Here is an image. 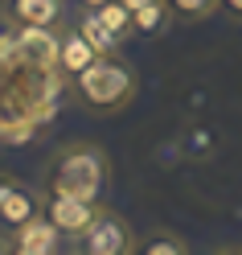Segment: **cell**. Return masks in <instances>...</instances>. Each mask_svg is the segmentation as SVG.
Here are the masks:
<instances>
[{"label": "cell", "instance_id": "19", "mask_svg": "<svg viewBox=\"0 0 242 255\" xmlns=\"http://www.w3.org/2000/svg\"><path fill=\"white\" fill-rule=\"evenodd\" d=\"M107 0H74V8H103Z\"/></svg>", "mask_w": 242, "mask_h": 255}, {"label": "cell", "instance_id": "13", "mask_svg": "<svg viewBox=\"0 0 242 255\" xmlns=\"http://www.w3.org/2000/svg\"><path fill=\"white\" fill-rule=\"evenodd\" d=\"M172 17L181 25H197V21H209L222 12V0H168Z\"/></svg>", "mask_w": 242, "mask_h": 255}, {"label": "cell", "instance_id": "6", "mask_svg": "<svg viewBox=\"0 0 242 255\" xmlns=\"http://www.w3.org/2000/svg\"><path fill=\"white\" fill-rule=\"evenodd\" d=\"M8 239H12V255H66V251H74V239L62 235L45 214L29 218L17 231H8Z\"/></svg>", "mask_w": 242, "mask_h": 255}, {"label": "cell", "instance_id": "18", "mask_svg": "<svg viewBox=\"0 0 242 255\" xmlns=\"http://www.w3.org/2000/svg\"><path fill=\"white\" fill-rule=\"evenodd\" d=\"M123 4L132 8V12H140V8H148V4H156V0H123Z\"/></svg>", "mask_w": 242, "mask_h": 255}, {"label": "cell", "instance_id": "17", "mask_svg": "<svg viewBox=\"0 0 242 255\" xmlns=\"http://www.w3.org/2000/svg\"><path fill=\"white\" fill-rule=\"evenodd\" d=\"M0 255H12V239H8L4 227H0Z\"/></svg>", "mask_w": 242, "mask_h": 255}, {"label": "cell", "instance_id": "1", "mask_svg": "<svg viewBox=\"0 0 242 255\" xmlns=\"http://www.w3.org/2000/svg\"><path fill=\"white\" fill-rule=\"evenodd\" d=\"M41 189H58V194L90 198L103 202L111 189V156L94 140H66L50 152L41 169Z\"/></svg>", "mask_w": 242, "mask_h": 255}, {"label": "cell", "instance_id": "10", "mask_svg": "<svg viewBox=\"0 0 242 255\" xmlns=\"http://www.w3.org/2000/svg\"><path fill=\"white\" fill-rule=\"evenodd\" d=\"M189 251H193L189 239L176 235V231H168V227L144 231L140 235V247H136V255H189Z\"/></svg>", "mask_w": 242, "mask_h": 255}, {"label": "cell", "instance_id": "11", "mask_svg": "<svg viewBox=\"0 0 242 255\" xmlns=\"http://www.w3.org/2000/svg\"><path fill=\"white\" fill-rule=\"evenodd\" d=\"M172 8H168V0H156V4L148 8H140L136 12V37H160V33H168L172 29Z\"/></svg>", "mask_w": 242, "mask_h": 255}, {"label": "cell", "instance_id": "5", "mask_svg": "<svg viewBox=\"0 0 242 255\" xmlns=\"http://www.w3.org/2000/svg\"><path fill=\"white\" fill-rule=\"evenodd\" d=\"M103 202H90V198H74V194H58V189H41V214L54 222L62 235H70L74 243L90 231V222L99 218Z\"/></svg>", "mask_w": 242, "mask_h": 255}, {"label": "cell", "instance_id": "12", "mask_svg": "<svg viewBox=\"0 0 242 255\" xmlns=\"http://www.w3.org/2000/svg\"><path fill=\"white\" fill-rule=\"evenodd\" d=\"M94 12H99V17L107 21V29H111V33H115L123 45L136 37V12L127 8L123 0H107V4H103V8H94Z\"/></svg>", "mask_w": 242, "mask_h": 255}, {"label": "cell", "instance_id": "14", "mask_svg": "<svg viewBox=\"0 0 242 255\" xmlns=\"http://www.w3.org/2000/svg\"><path fill=\"white\" fill-rule=\"evenodd\" d=\"M181 148H185L189 161H209V156H214V136H209L205 128L189 124V128H185V136H181Z\"/></svg>", "mask_w": 242, "mask_h": 255}, {"label": "cell", "instance_id": "8", "mask_svg": "<svg viewBox=\"0 0 242 255\" xmlns=\"http://www.w3.org/2000/svg\"><path fill=\"white\" fill-rule=\"evenodd\" d=\"M37 214H41V185L33 189V185L21 181V189L0 206V227H4V231H17V227H25V222L37 218Z\"/></svg>", "mask_w": 242, "mask_h": 255}, {"label": "cell", "instance_id": "9", "mask_svg": "<svg viewBox=\"0 0 242 255\" xmlns=\"http://www.w3.org/2000/svg\"><path fill=\"white\" fill-rule=\"evenodd\" d=\"M70 21H74L78 29H82V37H86V41H90L99 54H119V50H123V41H119V37L107 29V21H103L94 8H74V17H70Z\"/></svg>", "mask_w": 242, "mask_h": 255}, {"label": "cell", "instance_id": "15", "mask_svg": "<svg viewBox=\"0 0 242 255\" xmlns=\"http://www.w3.org/2000/svg\"><path fill=\"white\" fill-rule=\"evenodd\" d=\"M21 189V177H12V173H0V206H4L12 194Z\"/></svg>", "mask_w": 242, "mask_h": 255}, {"label": "cell", "instance_id": "7", "mask_svg": "<svg viewBox=\"0 0 242 255\" xmlns=\"http://www.w3.org/2000/svg\"><path fill=\"white\" fill-rule=\"evenodd\" d=\"M94 58H103L99 50H94V45L82 37V29H78L74 21H66L58 29V41H54V62H58V70L66 74V78H78L82 74L86 66Z\"/></svg>", "mask_w": 242, "mask_h": 255}, {"label": "cell", "instance_id": "16", "mask_svg": "<svg viewBox=\"0 0 242 255\" xmlns=\"http://www.w3.org/2000/svg\"><path fill=\"white\" fill-rule=\"evenodd\" d=\"M222 8H226V12H230V17H234V21H242V0H222Z\"/></svg>", "mask_w": 242, "mask_h": 255}, {"label": "cell", "instance_id": "2", "mask_svg": "<svg viewBox=\"0 0 242 255\" xmlns=\"http://www.w3.org/2000/svg\"><path fill=\"white\" fill-rule=\"evenodd\" d=\"M136 95H140V78L123 54H103L78 78H70V99L94 116H119L136 103Z\"/></svg>", "mask_w": 242, "mask_h": 255}, {"label": "cell", "instance_id": "3", "mask_svg": "<svg viewBox=\"0 0 242 255\" xmlns=\"http://www.w3.org/2000/svg\"><path fill=\"white\" fill-rule=\"evenodd\" d=\"M136 247H140V235L132 231V222L115 210H107V206L90 222V231L74 243V251L82 255H136Z\"/></svg>", "mask_w": 242, "mask_h": 255}, {"label": "cell", "instance_id": "4", "mask_svg": "<svg viewBox=\"0 0 242 255\" xmlns=\"http://www.w3.org/2000/svg\"><path fill=\"white\" fill-rule=\"evenodd\" d=\"M0 17L21 33H58L74 12L70 0H0Z\"/></svg>", "mask_w": 242, "mask_h": 255}]
</instances>
